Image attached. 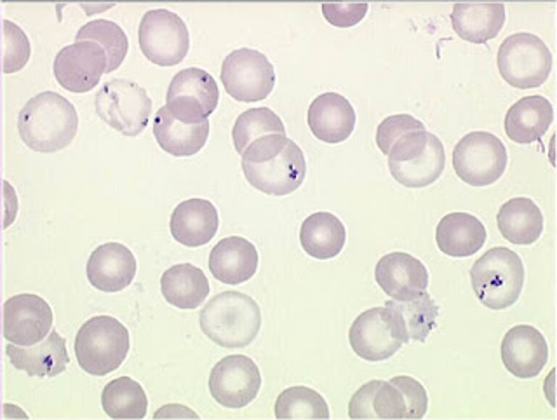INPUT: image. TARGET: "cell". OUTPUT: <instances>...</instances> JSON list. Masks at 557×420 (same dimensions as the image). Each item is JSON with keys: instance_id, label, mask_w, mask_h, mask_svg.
Segmentation results:
<instances>
[{"instance_id": "obj_15", "label": "cell", "mask_w": 557, "mask_h": 420, "mask_svg": "<svg viewBox=\"0 0 557 420\" xmlns=\"http://www.w3.org/2000/svg\"><path fill=\"white\" fill-rule=\"evenodd\" d=\"M52 320L51 306L39 295H14L4 304L5 341L22 347L35 346L51 333Z\"/></svg>"}, {"instance_id": "obj_36", "label": "cell", "mask_w": 557, "mask_h": 420, "mask_svg": "<svg viewBox=\"0 0 557 420\" xmlns=\"http://www.w3.org/2000/svg\"><path fill=\"white\" fill-rule=\"evenodd\" d=\"M277 419H330V407L318 391L295 385L278 394L275 402Z\"/></svg>"}, {"instance_id": "obj_6", "label": "cell", "mask_w": 557, "mask_h": 420, "mask_svg": "<svg viewBox=\"0 0 557 420\" xmlns=\"http://www.w3.org/2000/svg\"><path fill=\"white\" fill-rule=\"evenodd\" d=\"M388 170L397 184L423 188L435 184L446 168L443 141L432 133L411 132L392 145Z\"/></svg>"}, {"instance_id": "obj_9", "label": "cell", "mask_w": 557, "mask_h": 420, "mask_svg": "<svg viewBox=\"0 0 557 420\" xmlns=\"http://www.w3.org/2000/svg\"><path fill=\"white\" fill-rule=\"evenodd\" d=\"M507 161L505 145L492 133H469L453 150L455 173L472 187H487L498 182L507 170Z\"/></svg>"}, {"instance_id": "obj_38", "label": "cell", "mask_w": 557, "mask_h": 420, "mask_svg": "<svg viewBox=\"0 0 557 420\" xmlns=\"http://www.w3.org/2000/svg\"><path fill=\"white\" fill-rule=\"evenodd\" d=\"M422 129H425L422 121H418L413 115H391V118L383 119L376 129V145L385 156H388L392 145L396 144L399 138L411 132H422Z\"/></svg>"}, {"instance_id": "obj_28", "label": "cell", "mask_w": 557, "mask_h": 420, "mask_svg": "<svg viewBox=\"0 0 557 420\" xmlns=\"http://www.w3.org/2000/svg\"><path fill=\"white\" fill-rule=\"evenodd\" d=\"M554 121L553 103L547 98L527 97L516 101L505 115V133L519 145L539 141Z\"/></svg>"}, {"instance_id": "obj_8", "label": "cell", "mask_w": 557, "mask_h": 420, "mask_svg": "<svg viewBox=\"0 0 557 420\" xmlns=\"http://www.w3.org/2000/svg\"><path fill=\"white\" fill-rule=\"evenodd\" d=\"M498 71L512 88H539L553 72V53L544 40L533 34H513L502 42Z\"/></svg>"}, {"instance_id": "obj_37", "label": "cell", "mask_w": 557, "mask_h": 420, "mask_svg": "<svg viewBox=\"0 0 557 420\" xmlns=\"http://www.w3.org/2000/svg\"><path fill=\"white\" fill-rule=\"evenodd\" d=\"M30 40L13 22H4V72L16 74L30 60Z\"/></svg>"}, {"instance_id": "obj_25", "label": "cell", "mask_w": 557, "mask_h": 420, "mask_svg": "<svg viewBox=\"0 0 557 420\" xmlns=\"http://www.w3.org/2000/svg\"><path fill=\"white\" fill-rule=\"evenodd\" d=\"M350 419H408L405 394L394 382L373 381L362 385L348 403Z\"/></svg>"}, {"instance_id": "obj_3", "label": "cell", "mask_w": 557, "mask_h": 420, "mask_svg": "<svg viewBox=\"0 0 557 420\" xmlns=\"http://www.w3.org/2000/svg\"><path fill=\"white\" fill-rule=\"evenodd\" d=\"M200 330L209 341L225 349H243L258 337L261 309L249 295L223 292L200 311Z\"/></svg>"}, {"instance_id": "obj_21", "label": "cell", "mask_w": 557, "mask_h": 420, "mask_svg": "<svg viewBox=\"0 0 557 420\" xmlns=\"http://www.w3.org/2000/svg\"><path fill=\"white\" fill-rule=\"evenodd\" d=\"M307 121L310 132L318 140L331 145L342 144L354 133L356 110L338 92H324L312 101Z\"/></svg>"}, {"instance_id": "obj_2", "label": "cell", "mask_w": 557, "mask_h": 420, "mask_svg": "<svg viewBox=\"0 0 557 420\" xmlns=\"http://www.w3.org/2000/svg\"><path fill=\"white\" fill-rule=\"evenodd\" d=\"M78 129L74 103L54 91H44L26 101L17 118V133L28 149L54 153L66 149Z\"/></svg>"}, {"instance_id": "obj_10", "label": "cell", "mask_w": 557, "mask_h": 420, "mask_svg": "<svg viewBox=\"0 0 557 420\" xmlns=\"http://www.w3.org/2000/svg\"><path fill=\"white\" fill-rule=\"evenodd\" d=\"M138 42L148 62L159 66H174L187 58L190 34L178 14L153 10L145 13L139 23Z\"/></svg>"}, {"instance_id": "obj_35", "label": "cell", "mask_w": 557, "mask_h": 420, "mask_svg": "<svg viewBox=\"0 0 557 420\" xmlns=\"http://www.w3.org/2000/svg\"><path fill=\"white\" fill-rule=\"evenodd\" d=\"M75 40L77 42L91 40V42H96L104 49L107 60H109L107 74L117 71L122 62L126 60L127 51H129V40H127L126 32L122 30L117 23L109 22V20H95V22L86 23L77 32Z\"/></svg>"}, {"instance_id": "obj_26", "label": "cell", "mask_w": 557, "mask_h": 420, "mask_svg": "<svg viewBox=\"0 0 557 420\" xmlns=\"http://www.w3.org/2000/svg\"><path fill=\"white\" fill-rule=\"evenodd\" d=\"M153 136L164 152L174 158H191L202 150L209 138V121L205 123H182L162 107L153 119Z\"/></svg>"}, {"instance_id": "obj_7", "label": "cell", "mask_w": 557, "mask_h": 420, "mask_svg": "<svg viewBox=\"0 0 557 420\" xmlns=\"http://www.w3.org/2000/svg\"><path fill=\"white\" fill-rule=\"evenodd\" d=\"M96 114L124 136H138L152 115V100L145 88L127 79H112L95 98Z\"/></svg>"}, {"instance_id": "obj_30", "label": "cell", "mask_w": 557, "mask_h": 420, "mask_svg": "<svg viewBox=\"0 0 557 420\" xmlns=\"http://www.w3.org/2000/svg\"><path fill=\"white\" fill-rule=\"evenodd\" d=\"M496 224L507 242L530 246L544 233V213L530 197H513L502 205Z\"/></svg>"}, {"instance_id": "obj_31", "label": "cell", "mask_w": 557, "mask_h": 420, "mask_svg": "<svg viewBox=\"0 0 557 420\" xmlns=\"http://www.w3.org/2000/svg\"><path fill=\"white\" fill-rule=\"evenodd\" d=\"M161 292L165 302L182 311H191L205 302L211 286L199 268L191 263H180L162 274Z\"/></svg>"}, {"instance_id": "obj_34", "label": "cell", "mask_w": 557, "mask_h": 420, "mask_svg": "<svg viewBox=\"0 0 557 420\" xmlns=\"http://www.w3.org/2000/svg\"><path fill=\"white\" fill-rule=\"evenodd\" d=\"M275 133L286 135L283 121L267 107H258V109L246 110L237 118L232 129V140L237 153L243 156L244 150L248 149L252 141Z\"/></svg>"}, {"instance_id": "obj_4", "label": "cell", "mask_w": 557, "mask_h": 420, "mask_svg": "<svg viewBox=\"0 0 557 420\" xmlns=\"http://www.w3.org/2000/svg\"><path fill=\"white\" fill-rule=\"evenodd\" d=\"M524 263L509 248H492L470 269L475 297L492 311H504L518 302L524 286Z\"/></svg>"}, {"instance_id": "obj_40", "label": "cell", "mask_w": 557, "mask_h": 420, "mask_svg": "<svg viewBox=\"0 0 557 420\" xmlns=\"http://www.w3.org/2000/svg\"><path fill=\"white\" fill-rule=\"evenodd\" d=\"M322 14L333 27L350 28L364 20L368 4H322Z\"/></svg>"}, {"instance_id": "obj_27", "label": "cell", "mask_w": 557, "mask_h": 420, "mask_svg": "<svg viewBox=\"0 0 557 420\" xmlns=\"http://www.w3.org/2000/svg\"><path fill=\"white\" fill-rule=\"evenodd\" d=\"M486 237L483 222L461 211L444 217L435 231V243L440 250L455 259H466L478 254L486 243Z\"/></svg>"}, {"instance_id": "obj_1", "label": "cell", "mask_w": 557, "mask_h": 420, "mask_svg": "<svg viewBox=\"0 0 557 420\" xmlns=\"http://www.w3.org/2000/svg\"><path fill=\"white\" fill-rule=\"evenodd\" d=\"M244 176L267 196L283 197L300 188L307 176L304 150L286 135H267L243 153Z\"/></svg>"}, {"instance_id": "obj_12", "label": "cell", "mask_w": 557, "mask_h": 420, "mask_svg": "<svg viewBox=\"0 0 557 420\" xmlns=\"http://www.w3.org/2000/svg\"><path fill=\"white\" fill-rule=\"evenodd\" d=\"M165 100V107L182 123H205L216 110L220 89L213 75L190 66L174 75Z\"/></svg>"}, {"instance_id": "obj_5", "label": "cell", "mask_w": 557, "mask_h": 420, "mask_svg": "<svg viewBox=\"0 0 557 420\" xmlns=\"http://www.w3.org/2000/svg\"><path fill=\"white\" fill-rule=\"evenodd\" d=\"M129 332L112 316H96L81 326L75 337L78 367L89 375L115 372L129 355Z\"/></svg>"}, {"instance_id": "obj_14", "label": "cell", "mask_w": 557, "mask_h": 420, "mask_svg": "<svg viewBox=\"0 0 557 420\" xmlns=\"http://www.w3.org/2000/svg\"><path fill=\"white\" fill-rule=\"evenodd\" d=\"M107 69L109 60L104 49L91 40L61 49L52 65L58 84L70 92L91 91L107 74Z\"/></svg>"}, {"instance_id": "obj_22", "label": "cell", "mask_w": 557, "mask_h": 420, "mask_svg": "<svg viewBox=\"0 0 557 420\" xmlns=\"http://www.w3.org/2000/svg\"><path fill=\"white\" fill-rule=\"evenodd\" d=\"M220 217L216 206L208 199H187L174 208L171 234L180 245L199 248L208 245L218 233Z\"/></svg>"}, {"instance_id": "obj_17", "label": "cell", "mask_w": 557, "mask_h": 420, "mask_svg": "<svg viewBox=\"0 0 557 420\" xmlns=\"http://www.w3.org/2000/svg\"><path fill=\"white\" fill-rule=\"evenodd\" d=\"M348 342L359 358L371 363L392 358L403 347V342L392 332L385 307H374L357 316Z\"/></svg>"}, {"instance_id": "obj_29", "label": "cell", "mask_w": 557, "mask_h": 420, "mask_svg": "<svg viewBox=\"0 0 557 420\" xmlns=\"http://www.w3.org/2000/svg\"><path fill=\"white\" fill-rule=\"evenodd\" d=\"M453 30L472 45H486L495 39L505 25L504 4H455L451 13Z\"/></svg>"}, {"instance_id": "obj_13", "label": "cell", "mask_w": 557, "mask_h": 420, "mask_svg": "<svg viewBox=\"0 0 557 420\" xmlns=\"http://www.w3.org/2000/svg\"><path fill=\"white\" fill-rule=\"evenodd\" d=\"M260 390V368L248 356H226L214 365L209 375V393L225 408L248 407Z\"/></svg>"}, {"instance_id": "obj_11", "label": "cell", "mask_w": 557, "mask_h": 420, "mask_svg": "<svg viewBox=\"0 0 557 420\" xmlns=\"http://www.w3.org/2000/svg\"><path fill=\"white\" fill-rule=\"evenodd\" d=\"M223 88L234 100L251 103L274 91L275 71L269 58L255 49H237L223 60Z\"/></svg>"}, {"instance_id": "obj_39", "label": "cell", "mask_w": 557, "mask_h": 420, "mask_svg": "<svg viewBox=\"0 0 557 420\" xmlns=\"http://www.w3.org/2000/svg\"><path fill=\"white\" fill-rule=\"evenodd\" d=\"M394 384L399 385V390L405 394L406 405H408V419H422L425 417L429 408V396L425 387L420 382L414 381L413 376L399 375L392 379Z\"/></svg>"}, {"instance_id": "obj_23", "label": "cell", "mask_w": 557, "mask_h": 420, "mask_svg": "<svg viewBox=\"0 0 557 420\" xmlns=\"http://www.w3.org/2000/svg\"><path fill=\"white\" fill-rule=\"evenodd\" d=\"M209 271L220 283L243 285L257 274V248L244 237H225L209 254Z\"/></svg>"}, {"instance_id": "obj_24", "label": "cell", "mask_w": 557, "mask_h": 420, "mask_svg": "<svg viewBox=\"0 0 557 420\" xmlns=\"http://www.w3.org/2000/svg\"><path fill=\"white\" fill-rule=\"evenodd\" d=\"M5 355L16 370L28 373V376H57L65 372L70 358L66 353V341L60 333L51 332L35 346L22 347L9 344Z\"/></svg>"}, {"instance_id": "obj_19", "label": "cell", "mask_w": 557, "mask_h": 420, "mask_svg": "<svg viewBox=\"0 0 557 420\" xmlns=\"http://www.w3.org/2000/svg\"><path fill=\"white\" fill-rule=\"evenodd\" d=\"M374 280L392 300H409L426 292L429 271L413 255L394 251L379 260Z\"/></svg>"}, {"instance_id": "obj_18", "label": "cell", "mask_w": 557, "mask_h": 420, "mask_svg": "<svg viewBox=\"0 0 557 420\" xmlns=\"http://www.w3.org/2000/svg\"><path fill=\"white\" fill-rule=\"evenodd\" d=\"M133 251L121 243H107L92 251L87 260V280L104 294H117L133 283L136 276Z\"/></svg>"}, {"instance_id": "obj_33", "label": "cell", "mask_w": 557, "mask_h": 420, "mask_svg": "<svg viewBox=\"0 0 557 420\" xmlns=\"http://www.w3.org/2000/svg\"><path fill=\"white\" fill-rule=\"evenodd\" d=\"M101 407L112 419H144L148 399L144 387L129 376H121L104 385Z\"/></svg>"}, {"instance_id": "obj_32", "label": "cell", "mask_w": 557, "mask_h": 420, "mask_svg": "<svg viewBox=\"0 0 557 420\" xmlns=\"http://www.w3.org/2000/svg\"><path fill=\"white\" fill-rule=\"evenodd\" d=\"M347 231L342 220L333 213L319 211L305 220L300 231V243L312 259H335L344 250Z\"/></svg>"}, {"instance_id": "obj_16", "label": "cell", "mask_w": 557, "mask_h": 420, "mask_svg": "<svg viewBox=\"0 0 557 420\" xmlns=\"http://www.w3.org/2000/svg\"><path fill=\"white\" fill-rule=\"evenodd\" d=\"M500 353L507 372L518 379H535L548 361L547 341L530 324H519L505 333Z\"/></svg>"}, {"instance_id": "obj_20", "label": "cell", "mask_w": 557, "mask_h": 420, "mask_svg": "<svg viewBox=\"0 0 557 420\" xmlns=\"http://www.w3.org/2000/svg\"><path fill=\"white\" fill-rule=\"evenodd\" d=\"M383 307L392 332L403 344L425 342L437 326L440 307L426 292L409 300H388Z\"/></svg>"}]
</instances>
